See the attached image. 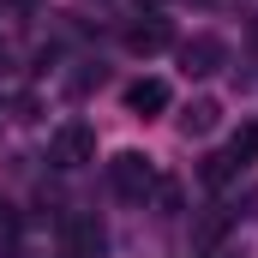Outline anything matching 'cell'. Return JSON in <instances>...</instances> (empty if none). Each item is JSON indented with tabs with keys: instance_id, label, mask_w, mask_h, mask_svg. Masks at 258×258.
Listing matches in <instances>:
<instances>
[{
	"instance_id": "5",
	"label": "cell",
	"mask_w": 258,
	"mask_h": 258,
	"mask_svg": "<svg viewBox=\"0 0 258 258\" xmlns=\"http://www.w3.org/2000/svg\"><path fill=\"white\" fill-rule=\"evenodd\" d=\"M168 42H174L168 18H138V24L126 30V48H132V54H162Z\"/></svg>"
},
{
	"instance_id": "9",
	"label": "cell",
	"mask_w": 258,
	"mask_h": 258,
	"mask_svg": "<svg viewBox=\"0 0 258 258\" xmlns=\"http://www.w3.org/2000/svg\"><path fill=\"white\" fill-rule=\"evenodd\" d=\"M234 168H240V162H234L228 150H222V156H204V180H210V186H222V180H228Z\"/></svg>"
},
{
	"instance_id": "10",
	"label": "cell",
	"mask_w": 258,
	"mask_h": 258,
	"mask_svg": "<svg viewBox=\"0 0 258 258\" xmlns=\"http://www.w3.org/2000/svg\"><path fill=\"white\" fill-rule=\"evenodd\" d=\"M144 6H162V0H144Z\"/></svg>"
},
{
	"instance_id": "1",
	"label": "cell",
	"mask_w": 258,
	"mask_h": 258,
	"mask_svg": "<svg viewBox=\"0 0 258 258\" xmlns=\"http://www.w3.org/2000/svg\"><path fill=\"white\" fill-rule=\"evenodd\" d=\"M108 180H114L120 198H144V192H156V162L138 156V150H120V156L108 162Z\"/></svg>"
},
{
	"instance_id": "6",
	"label": "cell",
	"mask_w": 258,
	"mask_h": 258,
	"mask_svg": "<svg viewBox=\"0 0 258 258\" xmlns=\"http://www.w3.org/2000/svg\"><path fill=\"white\" fill-rule=\"evenodd\" d=\"M126 108L144 114V120L162 114V108H168V84H162V78H138V84H126Z\"/></svg>"
},
{
	"instance_id": "8",
	"label": "cell",
	"mask_w": 258,
	"mask_h": 258,
	"mask_svg": "<svg viewBox=\"0 0 258 258\" xmlns=\"http://www.w3.org/2000/svg\"><path fill=\"white\" fill-rule=\"evenodd\" d=\"M228 156H234V162H252V156H258V120H252V126H240V132H234Z\"/></svg>"
},
{
	"instance_id": "7",
	"label": "cell",
	"mask_w": 258,
	"mask_h": 258,
	"mask_svg": "<svg viewBox=\"0 0 258 258\" xmlns=\"http://www.w3.org/2000/svg\"><path fill=\"white\" fill-rule=\"evenodd\" d=\"M216 120H222V108H216L210 96H204V102H192V108L180 114V126H186V132H198V138H204V132H216Z\"/></svg>"
},
{
	"instance_id": "3",
	"label": "cell",
	"mask_w": 258,
	"mask_h": 258,
	"mask_svg": "<svg viewBox=\"0 0 258 258\" xmlns=\"http://www.w3.org/2000/svg\"><path fill=\"white\" fill-rule=\"evenodd\" d=\"M60 240H66V258H102L108 252V234H102L96 216H66Z\"/></svg>"
},
{
	"instance_id": "4",
	"label": "cell",
	"mask_w": 258,
	"mask_h": 258,
	"mask_svg": "<svg viewBox=\"0 0 258 258\" xmlns=\"http://www.w3.org/2000/svg\"><path fill=\"white\" fill-rule=\"evenodd\" d=\"M222 60H228V42H222V36H192V42H180V66H186L192 78L216 72Z\"/></svg>"
},
{
	"instance_id": "2",
	"label": "cell",
	"mask_w": 258,
	"mask_h": 258,
	"mask_svg": "<svg viewBox=\"0 0 258 258\" xmlns=\"http://www.w3.org/2000/svg\"><path fill=\"white\" fill-rule=\"evenodd\" d=\"M48 156L60 162V168H84V162H96V132L84 126V120H66L54 132V144H48Z\"/></svg>"
}]
</instances>
